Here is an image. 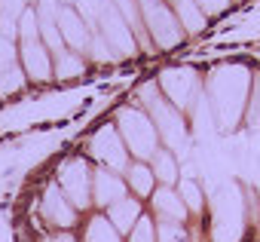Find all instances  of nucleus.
Instances as JSON below:
<instances>
[{"instance_id": "nucleus-16", "label": "nucleus", "mask_w": 260, "mask_h": 242, "mask_svg": "<svg viewBox=\"0 0 260 242\" xmlns=\"http://www.w3.org/2000/svg\"><path fill=\"white\" fill-rule=\"evenodd\" d=\"M175 10H178V22L187 31H199L205 25V13L199 10L196 0H175Z\"/></svg>"}, {"instance_id": "nucleus-23", "label": "nucleus", "mask_w": 260, "mask_h": 242, "mask_svg": "<svg viewBox=\"0 0 260 242\" xmlns=\"http://www.w3.org/2000/svg\"><path fill=\"white\" fill-rule=\"evenodd\" d=\"M196 4H199V7H205L208 13H217V10H223L226 0H196Z\"/></svg>"}, {"instance_id": "nucleus-22", "label": "nucleus", "mask_w": 260, "mask_h": 242, "mask_svg": "<svg viewBox=\"0 0 260 242\" xmlns=\"http://www.w3.org/2000/svg\"><path fill=\"white\" fill-rule=\"evenodd\" d=\"M248 123L257 126L260 123V77H257V86L251 89V110H248Z\"/></svg>"}, {"instance_id": "nucleus-8", "label": "nucleus", "mask_w": 260, "mask_h": 242, "mask_svg": "<svg viewBox=\"0 0 260 242\" xmlns=\"http://www.w3.org/2000/svg\"><path fill=\"white\" fill-rule=\"evenodd\" d=\"M162 92L169 95V101L178 110L190 107V101L196 95V74L193 71H166L162 74Z\"/></svg>"}, {"instance_id": "nucleus-1", "label": "nucleus", "mask_w": 260, "mask_h": 242, "mask_svg": "<svg viewBox=\"0 0 260 242\" xmlns=\"http://www.w3.org/2000/svg\"><path fill=\"white\" fill-rule=\"evenodd\" d=\"M119 132H122V141L125 147L138 157V163H147L159 154V132L153 126V119L138 110V107H125L119 113Z\"/></svg>"}, {"instance_id": "nucleus-2", "label": "nucleus", "mask_w": 260, "mask_h": 242, "mask_svg": "<svg viewBox=\"0 0 260 242\" xmlns=\"http://www.w3.org/2000/svg\"><path fill=\"white\" fill-rule=\"evenodd\" d=\"M150 95H153V98H147L150 107H153V116L150 119H153V126L159 132V141H169L172 150L184 154L187 150V135H184V123H181V110L169 98H162L153 83H150Z\"/></svg>"}, {"instance_id": "nucleus-21", "label": "nucleus", "mask_w": 260, "mask_h": 242, "mask_svg": "<svg viewBox=\"0 0 260 242\" xmlns=\"http://www.w3.org/2000/svg\"><path fill=\"white\" fill-rule=\"evenodd\" d=\"M80 68H83V65H80V58H77V55H68V52H61V55H58V65H55V71H58V74H64V77H68V74H80Z\"/></svg>"}, {"instance_id": "nucleus-11", "label": "nucleus", "mask_w": 260, "mask_h": 242, "mask_svg": "<svg viewBox=\"0 0 260 242\" xmlns=\"http://www.w3.org/2000/svg\"><path fill=\"white\" fill-rule=\"evenodd\" d=\"M58 31H61V37L74 46V52H86V49H89L86 22H83L74 10H61V13H58Z\"/></svg>"}, {"instance_id": "nucleus-20", "label": "nucleus", "mask_w": 260, "mask_h": 242, "mask_svg": "<svg viewBox=\"0 0 260 242\" xmlns=\"http://www.w3.org/2000/svg\"><path fill=\"white\" fill-rule=\"evenodd\" d=\"M181 199H184L187 211H196V215L202 211V193L193 181H181Z\"/></svg>"}, {"instance_id": "nucleus-7", "label": "nucleus", "mask_w": 260, "mask_h": 242, "mask_svg": "<svg viewBox=\"0 0 260 242\" xmlns=\"http://www.w3.org/2000/svg\"><path fill=\"white\" fill-rule=\"evenodd\" d=\"M92 199H95V205H101V208H110L113 202L125 199V178H119L116 172H110V169L101 166V169L92 175Z\"/></svg>"}, {"instance_id": "nucleus-9", "label": "nucleus", "mask_w": 260, "mask_h": 242, "mask_svg": "<svg viewBox=\"0 0 260 242\" xmlns=\"http://www.w3.org/2000/svg\"><path fill=\"white\" fill-rule=\"evenodd\" d=\"M22 62H25V71L37 80H46L52 74V65H49V49L46 43L37 40H22Z\"/></svg>"}, {"instance_id": "nucleus-3", "label": "nucleus", "mask_w": 260, "mask_h": 242, "mask_svg": "<svg viewBox=\"0 0 260 242\" xmlns=\"http://www.w3.org/2000/svg\"><path fill=\"white\" fill-rule=\"evenodd\" d=\"M141 7H144V19L150 25V34H153L156 46H175L184 37L181 22L172 16V10L162 4V0H144Z\"/></svg>"}, {"instance_id": "nucleus-13", "label": "nucleus", "mask_w": 260, "mask_h": 242, "mask_svg": "<svg viewBox=\"0 0 260 242\" xmlns=\"http://www.w3.org/2000/svg\"><path fill=\"white\" fill-rule=\"evenodd\" d=\"M104 37H107V49L135 52V37H132V31H128V25H122L116 19V13L104 16Z\"/></svg>"}, {"instance_id": "nucleus-5", "label": "nucleus", "mask_w": 260, "mask_h": 242, "mask_svg": "<svg viewBox=\"0 0 260 242\" xmlns=\"http://www.w3.org/2000/svg\"><path fill=\"white\" fill-rule=\"evenodd\" d=\"M58 187L71 199L74 208H86L92 202V187H89V166L86 160H74L58 172Z\"/></svg>"}, {"instance_id": "nucleus-24", "label": "nucleus", "mask_w": 260, "mask_h": 242, "mask_svg": "<svg viewBox=\"0 0 260 242\" xmlns=\"http://www.w3.org/2000/svg\"><path fill=\"white\" fill-rule=\"evenodd\" d=\"M46 242H74V236L71 233H58V236H49Z\"/></svg>"}, {"instance_id": "nucleus-10", "label": "nucleus", "mask_w": 260, "mask_h": 242, "mask_svg": "<svg viewBox=\"0 0 260 242\" xmlns=\"http://www.w3.org/2000/svg\"><path fill=\"white\" fill-rule=\"evenodd\" d=\"M150 202H153L159 221H178V224L187 221V205H184L181 193H175L172 187H159V190L150 196Z\"/></svg>"}, {"instance_id": "nucleus-19", "label": "nucleus", "mask_w": 260, "mask_h": 242, "mask_svg": "<svg viewBox=\"0 0 260 242\" xmlns=\"http://www.w3.org/2000/svg\"><path fill=\"white\" fill-rule=\"evenodd\" d=\"M128 242H156V224L147 215H141L138 224L132 227V233H128Z\"/></svg>"}, {"instance_id": "nucleus-6", "label": "nucleus", "mask_w": 260, "mask_h": 242, "mask_svg": "<svg viewBox=\"0 0 260 242\" xmlns=\"http://www.w3.org/2000/svg\"><path fill=\"white\" fill-rule=\"evenodd\" d=\"M40 215H43L52 227H61V230H68V227L77 224V208L71 205V199L64 196V190H61L58 184H52V187L43 193Z\"/></svg>"}, {"instance_id": "nucleus-12", "label": "nucleus", "mask_w": 260, "mask_h": 242, "mask_svg": "<svg viewBox=\"0 0 260 242\" xmlns=\"http://www.w3.org/2000/svg\"><path fill=\"white\" fill-rule=\"evenodd\" d=\"M138 218H141V205H138V199H119V202H113L110 208H107V221L116 227V233L122 236H128L132 233V227L138 224Z\"/></svg>"}, {"instance_id": "nucleus-17", "label": "nucleus", "mask_w": 260, "mask_h": 242, "mask_svg": "<svg viewBox=\"0 0 260 242\" xmlns=\"http://www.w3.org/2000/svg\"><path fill=\"white\" fill-rule=\"evenodd\" d=\"M153 175H156V181L162 184V187H172L175 181H178V166H175V157H172V150H159L156 157H153Z\"/></svg>"}, {"instance_id": "nucleus-14", "label": "nucleus", "mask_w": 260, "mask_h": 242, "mask_svg": "<svg viewBox=\"0 0 260 242\" xmlns=\"http://www.w3.org/2000/svg\"><path fill=\"white\" fill-rule=\"evenodd\" d=\"M125 184L138 196H150L153 184H156V175H153V169L147 163H135V166H125Z\"/></svg>"}, {"instance_id": "nucleus-18", "label": "nucleus", "mask_w": 260, "mask_h": 242, "mask_svg": "<svg viewBox=\"0 0 260 242\" xmlns=\"http://www.w3.org/2000/svg\"><path fill=\"white\" fill-rule=\"evenodd\" d=\"M156 242H190L184 233V224L178 221H159L156 224Z\"/></svg>"}, {"instance_id": "nucleus-15", "label": "nucleus", "mask_w": 260, "mask_h": 242, "mask_svg": "<svg viewBox=\"0 0 260 242\" xmlns=\"http://www.w3.org/2000/svg\"><path fill=\"white\" fill-rule=\"evenodd\" d=\"M83 242H119V233H116V227H113L104 215H95V218L86 224Z\"/></svg>"}, {"instance_id": "nucleus-4", "label": "nucleus", "mask_w": 260, "mask_h": 242, "mask_svg": "<svg viewBox=\"0 0 260 242\" xmlns=\"http://www.w3.org/2000/svg\"><path fill=\"white\" fill-rule=\"evenodd\" d=\"M125 141L119 135V129L113 126H101L95 135H92V154L104 163V169L110 172H125Z\"/></svg>"}]
</instances>
